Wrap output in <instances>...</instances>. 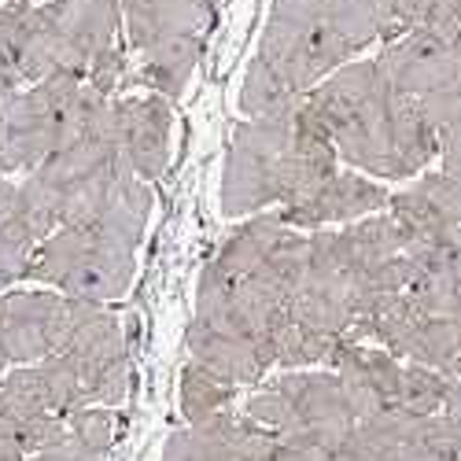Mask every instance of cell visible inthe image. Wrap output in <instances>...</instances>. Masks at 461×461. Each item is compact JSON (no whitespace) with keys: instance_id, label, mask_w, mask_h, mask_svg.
Wrapping results in <instances>:
<instances>
[{"instance_id":"cell-3","label":"cell","mask_w":461,"mask_h":461,"mask_svg":"<svg viewBox=\"0 0 461 461\" xmlns=\"http://www.w3.org/2000/svg\"><path fill=\"white\" fill-rule=\"evenodd\" d=\"M244 413L277 439L311 443L332 457L358 420L332 369H288L266 392L251 395Z\"/></svg>"},{"instance_id":"cell-21","label":"cell","mask_w":461,"mask_h":461,"mask_svg":"<svg viewBox=\"0 0 461 461\" xmlns=\"http://www.w3.org/2000/svg\"><path fill=\"white\" fill-rule=\"evenodd\" d=\"M237 388L229 380L214 376L211 369H203L200 362H188L181 369V413L188 425H200V420L229 410V402H233Z\"/></svg>"},{"instance_id":"cell-13","label":"cell","mask_w":461,"mask_h":461,"mask_svg":"<svg viewBox=\"0 0 461 461\" xmlns=\"http://www.w3.org/2000/svg\"><path fill=\"white\" fill-rule=\"evenodd\" d=\"M343 395H348L355 417H373L384 410H399V384H402V358H395L384 348H355L339 358V366L332 369Z\"/></svg>"},{"instance_id":"cell-4","label":"cell","mask_w":461,"mask_h":461,"mask_svg":"<svg viewBox=\"0 0 461 461\" xmlns=\"http://www.w3.org/2000/svg\"><path fill=\"white\" fill-rule=\"evenodd\" d=\"M137 274V258L130 248H119L111 240H100L89 229L59 225L41 244L33 248L26 281L56 285L59 295L107 303L126 295Z\"/></svg>"},{"instance_id":"cell-6","label":"cell","mask_w":461,"mask_h":461,"mask_svg":"<svg viewBox=\"0 0 461 461\" xmlns=\"http://www.w3.org/2000/svg\"><path fill=\"white\" fill-rule=\"evenodd\" d=\"M255 59H262L277 78H285L299 96H306L336 67L348 63L351 52L325 23H288L270 15Z\"/></svg>"},{"instance_id":"cell-11","label":"cell","mask_w":461,"mask_h":461,"mask_svg":"<svg viewBox=\"0 0 461 461\" xmlns=\"http://www.w3.org/2000/svg\"><path fill=\"white\" fill-rule=\"evenodd\" d=\"M56 30H59V41L67 49V59H70V70L86 78L89 67L111 52L119 49L114 37H119V23H122V8L119 0H52L45 5Z\"/></svg>"},{"instance_id":"cell-26","label":"cell","mask_w":461,"mask_h":461,"mask_svg":"<svg viewBox=\"0 0 461 461\" xmlns=\"http://www.w3.org/2000/svg\"><path fill=\"white\" fill-rule=\"evenodd\" d=\"M325 8H329V0H274L270 15L288 19V23H321Z\"/></svg>"},{"instance_id":"cell-23","label":"cell","mask_w":461,"mask_h":461,"mask_svg":"<svg viewBox=\"0 0 461 461\" xmlns=\"http://www.w3.org/2000/svg\"><path fill=\"white\" fill-rule=\"evenodd\" d=\"M447 373L439 369H429V366H417V362H402V384H399V410L402 413H439L443 399H447V388H450Z\"/></svg>"},{"instance_id":"cell-9","label":"cell","mask_w":461,"mask_h":461,"mask_svg":"<svg viewBox=\"0 0 461 461\" xmlns=\"http://www.w3.org/2000/svg\"><path fill=\"white\" fill-rule=\"evenodd\" d=\"M376 211H388V192L376 181H369L358 170H332L321 185L303 192L299 200L285 203L281 218L295 229H321V225L355 221Z\"/></svg>"},{"instance_id":"cell-1","label":"cell","mask_w":461,"mask_h":461,"mask_svg":"<svg viewBox=\"0 0 461 461\" xmlns=\"http://www.w3.org/2000/svg\"><path fill=\"white\" fill-rule=\"evenodd\" d=\"M336 159L376 177H410L439 156L436 126L413 96L388 86L376 59H348L303 96Z\"/></svg>"},{"instance_id":"cell-20","label":"cell","mask_w":461,"mask_h":461,"mask_svg":"<svg viewBox=\"0 0 461 461\" xmlns=\"http://www.w3.org/2000/svg\"><path fill=\"white\" fill-rule=\"evenodd\" d=\"M37 244L41 240L33 237L30 221L23 218L15 185L0 181V288L26 281V266Z\"/></svg>"},{"instance_id":"cell-24","label":"cell","mask_w":461,"mask_h":461,"mask_svg":"<svg viewBox=\"0 0 461 461\" xmlns=\"http://www.w3.org/2000/svg\"><path fill=\"white\" fill-rule=\"evenodd\" d=\"M420 311L436 318H447L461 325V274H443V277H413L402 288Z\"/></svg>"},{"instance_id":"cell-25","label":"cell","mask_w":461,"mask_h":461,"mask_svg":"<svg viewBox=\"0 0 461 461\" xmlns=\"http://www.w3.org/2000/svg\"><path fill=\"white\" fill-rule=\"evenodd\" d=\"M67 436L78 439L89 450L107 454L111 443H114V417L104 406H82V410L67 413Z\"/></svg>"},{"instance_id":"cell-5","label":"cell","mask_w":461,"mask_h":461,"mask_svg":"<svg viewBox=\"0 0 461 461\" xmlns=\"http://www.w3.org/2000/svg\"><path fill=\"white\" fill-rule=\"evenodd\" d=\"M89 395V402H122L130 388V358L119 318L104 311V303L67 295V329L59 351Z\"/></svg>"},{"instance_id":"cell-7","label":"cell","mask_w":461,"mask_h":461,"mask_svg":"<svg viewBox=\"0 0 461 461\" xmlns=\"http://www.w3.org/2000/svg\"><path fill=\"white\" fill-rule=\"evenodd\" d=\"M376 63L388 86L413 100H429L461 78V59L454 45L425 26H413L395 41H388Z\"/></svg>"},{"instance_id":"cell-14","label":"cell","mask_w":461,"mask_h":461,"mask_svg":"<svg viewBox=\"0 0 461 461\" xmlns=\"http://www.w3.org/2000/svg\"><path fill=\"white\" fill-rule=\"evenodd\" d=\"M388 211L410 233L461 225V159H443V170L425 174L399 196H388Z\"/></svg>"},{"instance_id":"cell-30","label":"cell","mask_w":461,"mask_h":461,"mask_svg":"<svg viewBox=\"0 0 461 461\" xmlns=\"http://www.w3.org/2000/svg\"><path fill=\"white\" fill-rule=\"evenodd\" d=\"M5 366H8V355H5V343H0V373H5Z\"/></svg>"},{"instance_id":"cell-15","label":"cell","mask_w":461,"mask_h":461,"mask_svg":"<svg viewBox=\"0 0 461 461\" xmlns=\"http://www.w3.org/2000/svg\"><path fill=\"white\" fill-rule=\"evenodd\" d=\"M130 45L137 52L170 41V37H207L214 12L196 0H119Z\"/></svg>"},{"instance_id":"cell-19","label":"cell","mask_w":461,"mask_h":461,"mask_svg":"<svg viewBox=\"0 0 461 461\" xmlns=\"http://www.w3.org/2000/svg\"><path fill=\"white\" fill-rule=\"evenodd\" d=\"M402 274H406V281L461 274V225L425 229V233H410L406 229Z\"/></svg>"},{"instance_id":"cell-29","label":"cell","mask_w":461,"mask_h":461,"mask_svg":"<svg viewBox=\"0 0 461 461\" xmlns=\"http://www.w3.org/2000/svg\"><path fill=\"white\" fill-rule=\"evenodd\" d=\"M196 5H200V8H207V12H218L221 0H196Z\"/></svg>"},{"instance_id":"cell-10","label":"cell","mask_w":461,"mask_h":461,"mask_svg":"<svg viewBox=\"0 0 461 461\" xmlns=\"http://www.w3.org/2000/svg\"><path fill=\"white\" fill-rule=\"evenodd\" d=\"M114 122H119V140L130 170L140 181L163 177L170 163V130H174L170 100L159 93L114 100Z\"/></svg>"},{"instance_id":"cell-8","label":"cell","mask_w":461,"mask_h":461,"mask_svg":"<svg viewBox=\"0 0 461 461\" xmlns=\"http://www.w3.org/2000/svg\"><path fill=\"white\" fill-rule=\"evenodd\" d=\"M67 329V295L0 292V343L15 366H33L59 351Z\"/></svg>"},{"instance_id":"cell-12","label":"cell","mask_w":461,"mask_h":461,"mask_svg":"<svg viewBox=\"0 0 461 461\" xmlns=\"http://www.w3.org/2000/svg\"><path fill=\"white\" fill-rule=\"evenodd\" d=\"M151 214V188L148 181H140L130 167H122L114 174L100 196L89 203V211L82 214L78 229H89L100 240H111L119 248L137 251V244L144 240V225Z\"/></svg>"},{"instance_id":"cell-16","label":"cell","mask_w":461,"mask_h":461,"mask_svg":"<svg viewBox=\"0 0 461 461\" xmlns=\"http://www.w3.org/2000/svg\"><path fill=\"white\" fill-rule=\"evenodd\" d=\"M188 351H192V362H200L214 376L229 380L233 388L255 384L266 369H270V366H266V358L258 355L255 343H248L237 332L214 329V325H207L200 318L188 321Z\"/></svg>"},{"instance_id":"cell-18","label":"cell","mask_w":461,"mask_h":461,"mask_svg":"<svg viewBox=\"0 0 461 461\" xmlns=\"http://www.w3.org/2000/svg\"><path fill=\"white\" fill-rule=\"evenodd\" d=\"M240 429V413L221 410L200 425H188L185 432H174L167 439L163 461H229V450H233Z\"/></svg>"},{"instance_id":"cell-17","label":"cell","mask_w":461,"mask_h":461,"mask_svg":"<svg viewBox=\"0 0 461 461\" xmlns=\"http://www.w3.org/2000/svg\"><path fill=\"white\" fill-rule=\"evenodd\" d=\"M203 41L207 37H170V41H159V45L137 52L140 56V82L151 86L167 100H177L192 78V70L200 63Z\"/></svg>"},{"instance_id":"cell-28","label":"cell","mask_w":461,"mask_h":461,"mask_svg":"<svg viewBox=\"0 0 461 461\" xmlns=\"http://www.w3.org/2000/svg\"><path fill=\"white\" fill-rule=\"evenodd\" d=\"M439 413H447V417L461 420V376H454V380H450V388H447V399H443Z\"/></svg>"},{"instance_id":"cell-22","label":"cell","mask_w":461,"mask_h":461,"mask_svg":"<svg viewBox=\"0 0 461 461\" xmlns=\"http://www.w3.org/2000/svg\"><path fill=\"white\" fill-rule=\"evenodd\" d=\"M303 96L285 82L277 74L266 67L262 59H251L248 67V78L240 86V111L248 119H262V114H281L288 107H295Z\"/></svg>"},{"instance_id":"cell-2","label":"cell","mask_w":461,"mask_h":461,"mask_svg":"<svg viewBox=\"0 0 461 461\" xmlns=\"http://www.w3.org/2000/svg\"><path fill=\"white\" fill-rule=\"evenodd\" d=\"M336 148L299 100L281 114H262L237 126L221 170V211L255 214L270 203H292L336 170Z\"/></svg>"},{"instance_id":"cell-27","label":"cell","mask_w":461,"mask_h":461,"mask_svg":"<svg viewBox=\"0 0 461 461\" xmlns=\"http://www.w3.org/2000/svg\"><path fill=\"white\" fill-rule=\"evenodd\" d=\"M436 137H439V156L443 159H461V114L447 119L443 126H436Z\"/></svg>"}]
</instances>
